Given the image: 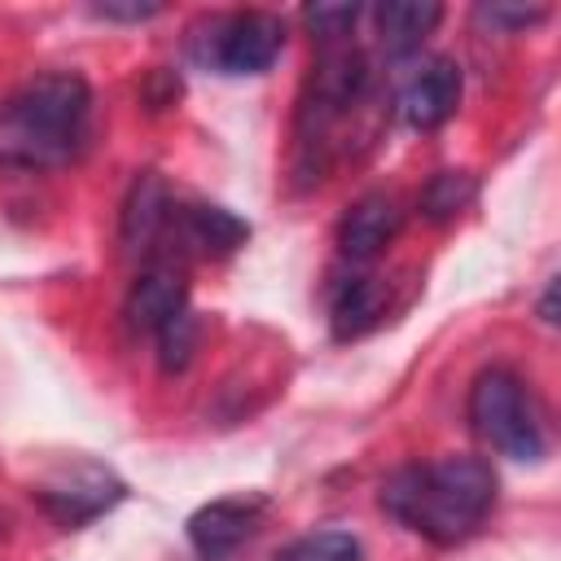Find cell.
Masks as SVG:
<instances>
[{"instance_id": "52a82bcc", "label": "cell", "mask_w": 561, "mask_h": 561, "mask_svg": "<svg viewBox=\"0 0 561 561\" xmlns=\"http://www.w3.org/2000/svg\"><path fill=\"white\" fill-rule=\"evenodd\" d=\"M456 105H460V66L451 57H434L403 88V101H399L408 127H416V131H430V127L447 123L456 114Z\"/></svg>"}, {"instance_id": "d6986e66", "label": "cell", "mask_w": 561, "mask_h": 561, "mask_svg": "<svg viewBox=\"0 0 561 561\" xmlns=\"http://www.w3.org/2000/svg\"><path fill=\"white\" fill-rule=\"evenodd\" d=\"M96 18H114V22H145L158 13V4H96Z\"/></svg>"}, {"instance_id": "6da1fadb", "label": "cell", "mask_w": 561, "mask_h": 561, "mask_svg": "<svg viewBox=\"0 0 561 561\" xmlns=\"http://www.w3.org/2000/svg\"><path fill=\"white\" fill-rule=\"evenodd\" d=\"M495 504V469L482 456L408 465L381 486V508L434 543H460Z\"/></svg>"}, {"instance_id": "7c38bea8", "label": "cell", "mask_w": 561, "mask_h": 561, "mask_svg": "<svg viewBox=\"0 0 561 561\" xmlns=\"http://www.w3.org/2000/svg\"><path fill=\"white\" fill-rule=\"evenodd\" d=\"M167 210H171V202H167L162 180L158 175H140L131 184V197H127V210H123V237H127V245L153 241L158 228L167 224Z\"/></svg>"}, {"instance_id": "5b68a950", "label": "cell", "mask_w": 561, "mask_h": 561, "mask_svg": "<svg viewBox=\"0 0 561 561\" xmlns=\"http://www.w3.org/2000/svg\"><path fill=\"white\" fill-rule=\"evenodd\" d=\"M35 495H39V504H44L61 526H83V522L101 517L105 508H114V504L123 500V482H118L114 473L96 469V465H79L75 473H66V478L39 486Z\"/></svg>"}, {"instance_id": "ba28073f", "label": "cell", "mask_w": 561, "mask_h": 561, "mask_svg": "<svg viewBox=\"0 0 561 561\" xmlns=\"http://www.w3.org/2000/svg\"><path fill=\"white\" fill-rule=\"evenodd\" d=\"M394 232H399V206H394V197L390 193H368V197H359L346 210V219L337 228V245H342L346 259H373Z\"/></svg>"}, {"instance_id": "7a4b0ae2", "label": "cell", "mask_w": 561, "mask_h": 561, "mask_svg": "<svg viewBox=\"0 0 561 561\" xmlns=\"http://www.w3.org/2000/svg\"><path fill=\"white\" fill-rule=\"evenodd\" d=\"M88 105H92V92L79 75L57 70V75L31 79L4 105V127H9L18 158H26V162L66 158L83 136Z\"/></svg>"}, {"instance_id": "30bf717a", "label": "cell", "mask_w": 561, "mask_h": 561, "mask_svg": "<svg viewBox=\"0 0 561 561\" xmlns=\"http://www.w3.org/2000/svg\"><path fill=\"white\" fill-rule=\"evenodd\" d=\"M443 9L434 0H386L377 4V31H381V44L386 53L403 57L412 48H421V39L438 26Z\"/></svg>"}, {"instance_id": "3957f363", "label": "cell", "mask_w": 561, "mask_h": 561, "mask_svg": "<svg viewBox=\"0 0 561 561\" xmlns=\"http://www.w3.org/2000/svg\"><path fill=\"white\" fill-rule=\"evenodd\" d=\"M469 421L495 451H504L513 460H539L548 451L543 412H539L535 394L522 386V377L508 368L478 373V381L469 390Z\"/></svg>"}, {"instance_id": "9a60e30c", "label": "cell", "mask_w": 561, "mask_h": 561, "mask_svg": "<svg viewBox=\"0 0 561 561\" xmlns=\"http://www.w3.org/2000/svg\"><path fill=\"white\" fill-rule=\"evenodd\" d=\"M469 197H473V175L469 171H438L421 193V210L430 219H451L469 206Z\"/></svg>"}, {"instance_id": "ffe728a7", "label": "cell", "mask_w": 561, "mask_h": 561, "mask_svg": "<svg viewBox=\"0 0 561 561\" xmlns=\"http://www.w3.org/2000/svg\"><path fill=\"white\" fill-rule=\"evenodd\" d=\"M539 311H543V320L552 324V311H557V280H548V294H543V307H539Z\"/></svg>"}, {"instance_id": "e0dca14e", "label": "cell", "mask_w": 561, "mask_h": 561, "mask_svg": "<svg viewBox=\"0 0 561 561\" xmlns=\"http://www.w3.org/2000/svg\"><path fill=\"white\" fill-rule=\"evenodd\" d=\"M302 18H307V26H311L320 39H337V35H346V31L355 26L359 4H307Z\"/></svg>"}, {"instance_id": "4fadbf2b", "label": "cell", "mask_w": 561, "mask_h": 561, "mask_svg": "<svg viewBox=\"0 0 561 561\" xmlns=\"http://www.w3.org/2000/svg\"><path fill=\"white\" fill-rule=\"evenodd\" d=\"M184 228H188L193 245H202L206 254H228V250H237L250 237V224H241L224 206H193L184 215Z\"/></svg>"}, {"instance_id": "8992f818", "label": "cell", "mask_w": 561, "mask_h": 561, "mask_svg": "<svg viewBox=\"0 0 561 561\" xmlns=\"http://www.w3.org/2000/svg\"><path fill=\"white\" fill-rule=\"evenodd\" d=\"M259 513H263V500H215V504H202L188 517V539L206 561H224L228 552H237L254 535Z\"/></svg>"}, {"instance_id": "ac0fdd59", "label": "cell", "mask_w": 561, "mask_h": 561, "mask_svg": "<svg viewBox=\"0 0 561 561\" xmlns=\"http://www.w3.org/2000/svg\"><path fill=\"white\" fill-rule=\"evenodd\" d=\"M478 18H482V22H491V26H530V22H539V18H543V9H508V4H482V9H478Z\"/></svg>"}, {"instance_id": "5bb4252c", "label": "cell", "mask_w": 561, "mask_h": 561, "mask_svg": "<svg viewBox=\"0 0 561 561\" xmlns=\"http://www.w3.org/2000/svg\"><path fill=\"white\" fill-rule=\"evenodd\" d=\"M359 539L346 535V530H316V535H302L294 539L289 548H280L276 561H359Z\"/></svg>"}, {"instance_id": "9c48e42d", "label": "cell", "mask_w": 561, "mask_h": 561, "mask_svg": "<svg viewBox=\"0 0 561 561\" xmlns=\"http://www.w3.org/2000/svg\"><path fill=\"white\" fill-rule=\"evenodd\" d=\"M180 311H188V289L180 280V272L171 267H149L145 276H136L131 294H127V316L136 329L158 333L167 320H175Z\"/></svg>"}, {"instance_id": "2e32d148", "label": "cell", "mask_w": 561, "mask_h": 561, "mask_svg": "<svg viewBox=\"0 0 561 561\" xmlns=\"http://www.w3.org/2000/svg\"><path fill=\"white\" fill-rule=\"evenodd\" d=\"M193 342H197V324L188 311H180L175 320H167L158 329V351H162V368L167 373H180L188 359H193Z\"/></svg>"}, {"instance_id": "8fae6325", "label": "cell", "mask_w": 561, "mask_h": 561, "mask_svg": "<svg viewBox=\"0 0 561 561\" xmlns=\"http://www.w3.org/2000/svg\"><path fill=\"white\" fill-rule=\"evenodd\" d=\"M381 311H386V289L373 276H355L333 294V333L359 337L381 320Z\"/></svg>"}, {"instance_id": "277c9868", "label": "cell", "mask_w": 561, "mask_h": 561, "mask_svg": "<svg viewBox=\"0 0 561 561\" xmlns=\"http://www.w3.org/2000/svg\"><path fill=\"white\" fill-rule=\"evenodd\" d=\"M285 48V26L272 13H219L193 35V57L219 75H259Z\"/></svg>"}]
</instances>
